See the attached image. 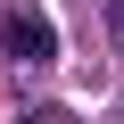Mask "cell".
Here are the masks:
<instances>
[{
	"instance_id": "6da1fadb",
	"label": "cell",
	"mask_w": 124,
	"mask_h": 124,
	"mask_svg": "<svg viewBox=\"0 0 124 124\" xmlns=\"http://www.w3.org/2000/svg\"><path fill=\"white\" fill-rule=\"evenodd\" d=\"M0 41H8V58H25V66H41V58H58V25L41 8H8V25H0Z\"/></svg>"
},
{
	"instance_id": "7a4b0ae2",
	"label": "cell",
	"mask_w": 124,
	"mask_h": 124,
	"mask_svg": "<svg viewBox=\"0 0 124 124\" xmlns=\"http://www.w3.org/2000/svg\"><path fill=\"white\" fill-rule=\"evenodd\" d=\"M108 41L124 50V0H116V8H108Z\"/></svg>"
}]
</instances>
